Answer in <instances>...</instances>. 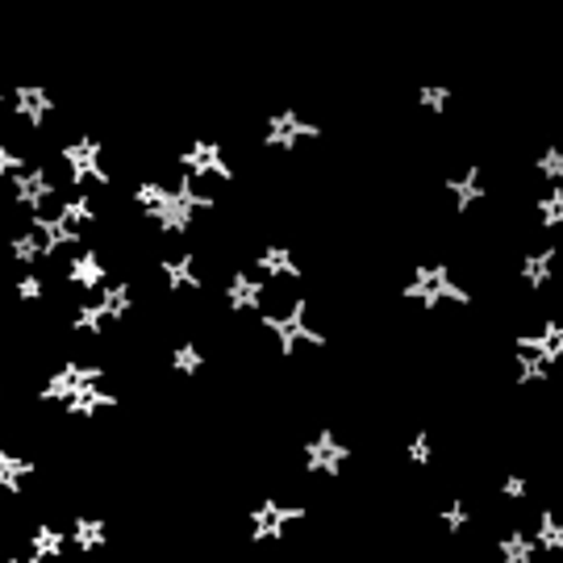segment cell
Returning a JSON list of instances; mask_svg holds the SVG:
<instances>
[{
  "label": "cell",
  "instance_id": "cell-1",
  "mask_svg": "<svg viewBox=\"0 0 563 563\" xmlns=\"http://www.w3.org/2000/svg\"><path fill=\"white\" fill-rule=\"evenodd\" d=\"M301 301H305L301 272H276L263 288H255V318L288 330L292 318H297V309H301Z\"/></svg>",
  "mask_w": 563,
  "mask_h": 563
},
{
  "label": "cell",
  "instance_id": "cell-2",
  "mask_svg": "<svg viewBox=\"0 0 563 563\" xmlns=\"http://www.w3.org/2000/svg\"><path fill=\"white\" fill-rule=\"evenodd\" d=\"M67 209H71L67 197H59V192H38V197H34V222L46 225V230H59V222L67 218Z\"/></svg>",
  "mask_w": 563,
  "mask_h": 563
},
{
  "label": "cell",
  "instance_id": "cell-3",
  "mask_svg": "<svg viewBox=\"0 0 563 563\" xmlns=\"http://www.w3.org/2000/svg\"><path fill=\"white\" fill-rule=\"evenodd\" d=\"M418 104H422L426 113H443L446 104H451V97H446L443 88H422V92H418Z\"/></svg>",
  "mask_w": 563,
  "mask_h": 563
}]
</instances>
